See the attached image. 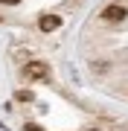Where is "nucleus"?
<instances>
[{
	"label": "nucleus",
	"instance_id": "obj_3",
	"mask_svg": "<svg viewBox=\"0 0 128 131\" xmlns=\"http://www.w3.org/2000/svg\"><path fill=\"white\" fill-rule=\"evenodd\" d=\"M58 26H61V18L58 15H41L38 18V29L41 32H55Z\"/></svg>",
	"mask_w": 128,
	"mask_h": 131
},
{
	"label": "nucleus",
	"instance_id": "obj_1",
	"mask_svg": "<svg viewBox=\"0 0 128 131\" xmlns=\"http://www.w3.org/2000/svg\"><path fill=\"white\" fill-rule=\"evenodd\" d=\"M20 76H24L26 82H44L50 79V64H44V61H29V64H24V70H20Z\"/></svg>",
	"mask_w": 128,
	"mask_h": 131
},
{
	"label": "nucleus",
	"instance_id": "obj_4",
	"mask_svg": "<svg viewBox=\"0 0 128 131\" xmlns=\"http://www.w3.org/2000/svg\"><path fill=\"white\" fill-rule=\"evenodd\" d=\"M15 99H18V102H32V93H29V90H18Z\"/></svg>",
	"mask_w": 128,
	"mask_h": 131
},
{
	"label": "nucleus",
	"instance_id": "obj_2",
	"mask_svg": "<svg viewBox=\"0 0 128 131\" xmlns=\"http://www.w3.org/2000/svg\"><path fill=\"white\" fill-rule=\"evenodd\" d=\"M102 18L111 20V24H119V20L128 18V6H122V3H108V6L102 9Z\"/></svg>",
	"mask_w": 128,
	"mask_h": 131
},
{
	"label": "nucleus",
	"instance_id": "obj_5",
	"mask_svg": "<svg viewBox=\"0 0 128 131\" xmlns=\"http://www.w3.org/2000/svg\"><path fill=\"white\" fill-rule=\"evenodd\" d=\"M26 131H44L41 125H35V122H26Z\"/></svg>",
	"mask_w": 128,
	"mask_h": 131
},
{
	"label": "nucleus",
	"instance_id": "obj_6",
	"mask_svg": "<svg viewBox=\"0 0 128 131\" xmlns=\"http://www.w3.org/2000/svg\"><path fill=\"white\" fill-rule=\"evenodd\" d=\"M3 6H15V3H20V0H0Z\"/></svg>",
	"mask_w": 128,
	"mask_h": 131
}]
</instances>
